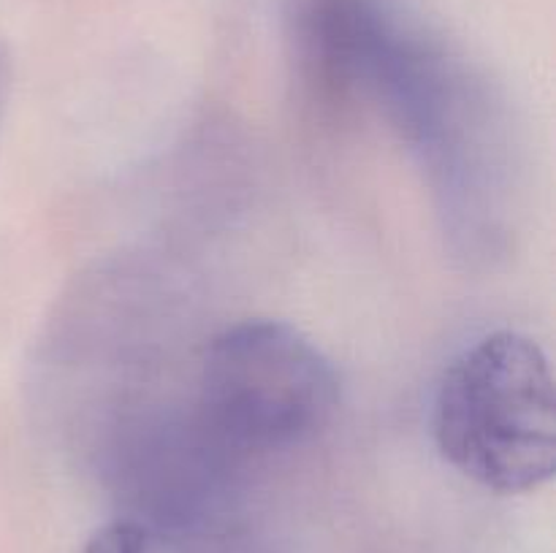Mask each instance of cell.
Listing matches in <instances>:
<instances>
[{"mask_svg": "<svg viewBox=\"0 0 556 553\" xmlns=\"http://www.w3.org/2000/svg\"><path fill=\"white\" fill-rule=\"evenodd\" d=\"M81 553H147V535L134 520H112L87 540Z\"/></svg>", "mask_w": 556, "mask_h": 553, "instance_id": "3", "label": "cell"}, {"mask_svg": "<svg viewBox=\"0 0 556 553\" xmlns=\"http://www.w3.org/2000/svg\"><path fill=\"white\" fill-rule=\"evenodd\" d=\"M337 404V369L296 325L244 320L206 347L201 407L231 442L255 450L309 442L329 426Z\"/></svg>", "mask_w": 556, "mask_h": 553, "instance_id": "2", "label": "cell"}, {"mask_svg": "<svg viewBox=\"0 0 556 553\" xmlns=\"http://www.w3.org/2000/svg\"><path fill=\"white\" fill-rule=\"evenodd\" d=\"M432 434L443 459L497 493L535 491L556 472L554 377L543 347L494 331L445 366Z\"/></svg>", "mask_w": 556, "mask_h": 553, "instance_id": "1", "label": "cell"}]
</instances>
